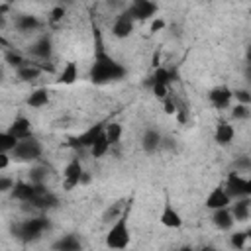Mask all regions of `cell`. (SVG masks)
<instances>
[{
	"label": "cell",
	"mask_w": 251,
	"mask_h": 251,
	"mask_svg": "<svg viewBox=\"0 0 251 251\" xmlns=\"http://www.w3.org/2000/svg\"><path fill=\"white\" fill-rule=\"evenodd\" d=\"M104 133H106L110 145H118L120 139H122V126L118 122H112V124L104 126Z\"/></svg>",
	"instance_id": "d4e9b609"
},
{
	"label": "cell",
	"mask_w": 251,
	"mask_h": 251,
	"mask_svg": "<svg viewBox=\"0 0 251 251\" xmlns=\"http://www.w3.org/2000/svg\"><path fill=\"white\" fill-rule=\"evenodd\" d=\"M110 141H108V137H106V133H104V129L100 131V135L94 139V143L88 147V151H90V155L94 157V159H102L108 151H110Z\"/></svg>",
	"instance_id": "7402d4cb"
},
{
	"label": "cell",
	"mask_w": 251,
	"mask_h": 251,
	"mask_svg": "<svg viewBox=\"0 0 251 251\" xmlns=\"http://www.w3.org/2000/svg\"><path fill=\"white\" fill-rule=\"evenodd\" d=\"M129 204L112 220V226L110 229L106 231V237H104V243L106 247H112V249H126L129 245V239H131V233H129Z\"/></svg>",
	"instance_id": "7a4b0ae2"
},
{
	"label": "cell",
	"mask_w": 251,
	"mask_h": 251,
	"mask_svg": "<svg viewBox=\"0 0 251 251\" xmlns=\"http://www.w3.org/2000/svg\"><path fill=\"white\" fill-rule=\"evenodd\" d=\"M8 131H10L16 139H24V137L33 135V126H31L29 118H25V116H16V118L12 120V124L8 126Z\"/></svg>",
	"instance_id": "e0dca14e"
},
{
	"label": "cell",
	"mask_w": 251,
	"mask_h": 251,
	"mask_svg": "<svg viewBox=\"0 0 251 251\" xmlns=\"http://www.w3.org/2000/svg\"><path fill=\"white\" fill-rule=\"evenodd\" d=\"M49 100H51V96H49V90H47V88H35V90L29 92L25 104H27L29 108H35V110H37V108L47 106Z\"/></svg>",
	"instance_id": "ffe728a7"
},
{
	"label": "cell",
	"mask_w": 251,
	"mask_h": 251,
	"mask_svg": "<svg viewBox=\"0 0 251 251\" xmlns=\"http://www.w3.org/2000/svg\"><path fill=\"white\" fill-rule=\"evenodd\" d=\"M41 155H43V145L33 135L24 137V139H18L16 145H14V149L10 151V157L16 163H35V161L41 159Z\"/></svg>",
	"instance_id": "277c9868"
},
{
	"label": "cell",
	"mask_w": 251,
	"mask_h": 251,
	"mask_svg": "<svg viewBox=\"0 0 251 251\" xmlns=\"http://www.w3.org/2000/svg\"><path fill=\"white\" fill-rule=\"evenodd\" d=\"M235 137V129L231 126V122L227 120H220L216 129H214V141L220 143V145H229Z\"/></svg>",
	"instance_id": "d6986e66"
},
{
	"label": "cell",
	"mask_w": 251,
	"mask_h": 251,
	"mask_svg": "<svg viewBox=\"0 0 251 251\" xmlns=\"http://www.w3.org/2000/svg\"><path fill=\"white\" fill-rule=\"evenodd\" d=\"M231 112H229V118L235 120V122H241V120H247L251 116V104H241V102H235L233 106H229Z\"/></svg>",
	"instance_id": "cb8c5ba5"
},
{
	"label": "cell",
	"mask_w": 251,
	"mask_h": 251,
	"mask_svg": "<svg viewBox=\"0 0 251 251\" xmlns=\"http://www.w3.org/2000/svg\"><path fill=\"white\" fill-rule=\"evenodd\" d=\"M163 145V133L157 127H145L141 133V149L145 153H157Z\"/></svg>",
	"instance_id": "5bb4252c"
},
{
	"label": "cell",
	"mask_w": 251,
	"mask_h": 251,
	"mask_svg": "<svg viewBox=\"0 0 251 251\" xmlns=\"http://www.w3.org/2000/svg\"><path fill=\"white\" fill-rule=\"evenodd\" d=\"M165 25H167V22H165L161 16H155V18L151 20V33H157V31H161Z\"/></svg>",
	"instance_id": "1f68e13d"
},
{
	"label": "cell",
	"mask_w": 251,
	"mask_h": 251,
	"mask_svg": "<svg viewBox=\"0 0 251 251\" xmlns=\"http://www.w3.org/2000/svg\"><path fill=\"white\" fill-rule=\"evenodd\" d=\"M47 167L45 165H35V167H31V171H29V180L31 182H37V184H45V180H47Z\"/></svg>",
	"instance_id": "484cf974"
},
{
	"label": "cell",
	"mask_w": 251,
	"mask_h": 251,
	"mask_svg": "<svg viewBox=\"0 0 251 251\" xmlns=\"http://www.w3.org/2000/svg\"><path fill=\"white\" fill-rule=\"evenodd\" d=\"M229 212L233 216V222H247L251 218V196H245V198H235L229 202Z\"/></svg>",
	"instance_id": "9a60e30c"
},
{
	"label": "cell",
	"mask_w": 251,
	"mask_h": 251,
	"mask_svg": "<svg viewBox=\"0 0 251 251\" xmlns=\"http://www.w3.org/2000/svg\"><path fill=\"white\" fill-rule=\"evenodd\" d=\"M102 129H104V124H94V126H90L88 129H84L82 133L71 137V139H69V145L75 147V149H88V147L94 143V139L100 135Z\"/></svg>",
	"instance_id": "8fae6325"
},
{
	"label": "cell",
	"mask_w": 251,
	"mask_h": 251,
	"mask_svg": "<svg viewBox=\"0 0 251 251\" xmlns=\"http://www.w3.org/2000/svg\"><path fill=\"white\" fill-rule=\"evenodd\" d=\"M212 224H214V227L220 229V231H229V229H233V226H235L233 216H231V212H229L227 206H226V208L212 210Z\"/></svg>",
	"instance_id": "ac0fdd59"
},
{
	"label": "cell",
	"mask_w": 251,
	"mask_h": 251,
	"mask_svg": "<svg viewBox=\"0 0 251 251\" xmlns=\"http://www.w3.org/2000/svg\"><path fill=\"white\" fill-rule=\"evenodd\" d=\"M47 229H51V222L45 216H31V218L20 220L12 226V233L22 241H35Z\"/></svg>",
	"instance_id": "3957f363"
},
{
	"label": "cell",
	"mask_w": 251,
	"mask_h": 251,
	"mask_svg": "<svg viewBox=\"0 0 251 251\" xmlns=\"http://www.w3.org/2000/svg\"><path fill=\"white\" fill-rule=\"evenodd\" d=\"M82 173H84V167H82V161L78 157H73L67 167L63 169V188L65 190H73L80 184L82 180Z\"/></svg>",
	"instance_id": "ba28073f"
},
{
	"label": "cell",
	"mask_w": 251,
	"mask_h": 251,
	"mask_svg": "<svg viewBox=\"0 0 251 251\" xmlns=\"http://www.w3.org/2000/svg\"><path fill=\"white\" fill-rule=\"evenodd\" d=\"M159 222L169 227V229H178L182 227V216L178 214V210L171 204V200L167 198L165 204H163V210H161V216H159Z\"/></svg>",
	"instance_id": "7c38bea8"
},
{
	"label": "cell",
	"mask_w": 251,
	"mask_h": 251,
	"mask_svg": "<svg viewBox=\"0 0 251 251\" xmlns=\"http://www.w3.org/2000/svg\"><path fill=\"white\" fill-rule=\"evenodd\" d=\"M249 167H251L249 157H239V159H235V171L245 173V171H249Z\"/></svg>",
	"instance_id": "d6a6232c"
},
{
	"label": "cell",
	"mask_w": 251,
	"mask_h": 251,
	"mask_svg": "<svg viewBox=\"0 0 251 251\" xmlns=\"http://www.w3.org/2000/svg\"><path fill=\"white\" fill-rule=\"evenodd\" d=\"M27 53L33 57V61H49L51 55H53V39H51V35H47V33L39 35L29 45Z\"/></svg>",
	"instance_id": "9c48e42d"
},
{
	"label": "cell",
	"mask_w": 251,
	"mask_h": 251,
	"mask_svg": "<svg viewBox=\"0 0 251 251\" xmlns=\"http://www.w3.org/2000/svg\"><path fill=\"white\" fill-rule=\"evenodd\" d=\"M14 178L12 176H6V175H2V171H0V192H10L12 190V186H14Z\"/></svg>",
	"instance_id": "4dcf8cb0"
},
{
	"label": "cell",
	"mask_w": 251,
	"mask_h": 251,
	"mask_svg": "<svg viewBox=\"0 0 251 251\" xmlns=\"http://www.w3.org/2000/svg\"><path fill=\"white\" fill-rule=\"evenodd\" d=\"M233 100L241 104H251V94L247 88H239V90H233Z\"/></svg>",
	"instance_id": "f546056e"
},
{
	"label": "cell",
	"mask_w": 251,
	"mask_h": 251,
	"mask_svg": "<svg viewBox=\"0 0 251 251\" xmlns=\"http://www.w3.org/2000/svg\"><path fill=\"white\" fill-rule=\"evenodd\" d=\"M249 233L247 231H235L229 235V245L235 247V249H243L245 247V241H247Z\"/></svg>",
	"instance_id": "f1b7e54d"
},
{
	"label": "cell",
	"mask_w": 251,
	"mask_h": 251,
	"mask_svg": "<svg viewBox=\"0 0 251 251\" xmlns=\"http://www.w3.org/2000/svg\"><path fill=\"white\" fill-rule=\"evenodd\" d=\"M208 100H210V104H212L216 110H226V108H229L231 102H233V90H231L229 86H226V84L214 86V88L210 90V94H208Z\"/></svg>",
	"instance_id": "30bf717a"
},
{
	"label": "cell",
	"mask_w": 251,
	"mask_h": 251,
	"mask_svg": "<svg viewBox=\"0 0 251 251\" xmlns=\"http://www.w3.org/2000/svg\"><path fill=\"white\" fill-rule=\"evenodd\" d=\"M126 10L129 12V16L135 20V22H147V20H153L159 12V6L153 2V0H131Z\"/></svg>",
	"instance_id": "8992f818"
},
{
	"label": "cell",
	"mask_w": 251,
	"mask_h": 251,
	"mask_svg": "<svg viewBox=\"0 0 251 251\" xmlns=\"http://www.w3.org/2000/svg\"><path fill=\"white\" fill-rule=\"evenodd\" d=\"M126 75H127V69L106 51L100 31L94 25V59H92V67L88 75L90 80L94 84H110V82H118L126 78Z\"/></svg>",
	"instance_id": "6da1fadb"
},
{
	"label": "cell",
	"mask_w": 251,
	"mask_h": 251,
	"mask_svg": "<svg viewBox=\"0 0 251 251\" xmlns=\"http://www.w3.org/2000/svg\"><path fill=\"white\" fill-rule=\"evenodd\" d=\"M229 202H231V198L227 196L226 188H224V186H214V188L208 192V196H206V200H204V206H206L208 210H218V208L229 206Z\"/></svg>",
	"instance_id": "2e32d148"
},
{
	"label": "cell",
	"mask_w": 251,
	"mask_h": 251,
	"mask_svg": "<svg viewBox=\"0 0 251 251\" xmlns=\"http://www.w3.org/2000/svg\"><path fill=\"white\" fill-rule=\"evenodd\" d=\"M135 20L129 16V12L124 8L118 16H114V22H112V35L116 37V39H127L131 33H133V29H135Z\"/></svg>",
	"instance_id": "52a82bcc"
},
{
	"label": "cell",
	"mask_w": 251,
	"mask_h": 251,
	"mask_svg": "<svg viewBox=\"0 0 251 251\" xmlns=\"http://www.w3.org/2000/svg\"><path fill=\"white\" fill-rule=\"evenodd\" d=\"M76 78H78V65L75 61H67L63 65V69L59 71V78L57 80L61 84H73V82H76Z\"/></svg>",
	"instance_id": "44dd1931"
},
{
	"label": "cell",
	"mask_w": 251,
	"mask_h": 251,
	"mask_svg": "<svg viewBox=\"0 0 251 251\" xmlns=\"http://www.w3.org/2000/svg\"><path fill=\"white\" fill-rule=\"evenodd\" d=\"M16 137L8 131V129H4V131H0V153H10L12 149H14V145H16Z\"/></svg>",
	"instance_id": "4316f807"
},
{
	"label": "cell",
	"mask_w": 251,
	"mask_h": 251,
	"mask_svg": "<svg viewBox=\"0 0 251 251\" xmlns=\"http://www.w3.org/2000/svg\"><path fill=\"white\" fill-rule=\"evenodd\" d=\"M82 243L80 239L75 235V233H67V235H61L55 243H53V249H59V251H76L80 249Z\"/></svg>",
	"instance_id": "603a6c76"
},
{
	"label": "cell",
	"mask_w": 251,
	"mask_h": 251,
	"mask_svg": "<svg viewBox=\"0 0 251 251\" xmlns=\"http://www.w3.org/2000/svg\"><path fill=\"white\" fill-rule=\"evenodd\" d=\"M227 196L231 200L235 198H245V196H251V180L239 173V171H231L227 176H226V184H224Z\"/></svg>",
	"instance_id": "5b68a950"
},
{
	"label": "cell",
	"mask_w": 251,
	"mask_h": 251,
	"mask_svg": "<svg viewBox=\"0 0 251 251\" xmlns=\"http://www.w3.org/2000/svg\"><path fill=\"white\" fill-rule=\"evenodd\" d=\"M10 163H12V157H10V153H0V171L8 169V167H10Z\"/></svg>",
	"instance_id": "836d02e7"
},
{
	"label": "cell",
	"mask_w": 251,
	"mask_h": 251,
	"mask_svg": "<svg viewBox=\"0 0 251 251\" xmlns=\"http://www.w3.org/2000/svg\"><path fill=\"white\" fill-rule=\"evenodd\" d=\"M65 12H67V8H65V6H61V4H57V6L49 12L47 24H49V25H57V24H61V22H63V18H65Z\"/></svg>",
	"instance_id": "83f0119b"
},
{
	"label": "cell",
	"mask_w": 251,
	"mask_h": 251,
	"mask_svg": "<svg viewBox=\"0 0 251 251\" xmlns=\"http://www.w3.org/2000/svg\"><path fill=\"white\" fill-rule=\"evenodd\" d=\"M14 27L20 33H33L43 27V22L33 14H18L14 16Z\"/></svg>",
	"instance_id": "4fadbf2b"
}]
</instances>
